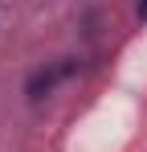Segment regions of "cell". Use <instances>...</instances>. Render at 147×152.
<instances>
[{
	"label": "cell",
	"instance_id": "6da1fadb",
	"mask_svg": "<svg viewBox=\"0 0 147 152\" xmlns=\"http://www.w3.org/2000/svg\"><path fill=\"white\" fill-rule=\"evenodd\" d=\"M70 74H74V62H70V58H61V62H57V66H49V70H37V74L29 78V99L49 95L61 78H70Z\"/></svg>",
	"mask_w": 147,
	"mask_h": 152
},
{
	"label": "cell",
	"instance_id": "7a4b0ae2",
	"mask_svg": "<svg viewBox=\"0 0 147 152\" xmlns=\"http://www.w3.org/2000/svg\"><path fill=\"white\" fill-rule=\"evenodd\" d=\"M135 12H139V21H147V0H135Z\"/></svg>",
	"mask_w": 147,
	"mask_h": 152
}]
</instances>
